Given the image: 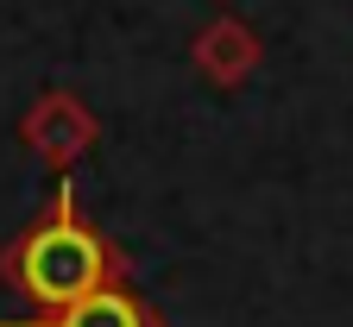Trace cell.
I'll list each match as a JSON object with an SVG mask.
<instances>
[{"instance_id": "cell-1", "label": "cell", "mask_w": 353, "mask_h": 327, "mask_svg": "<svg viewBox=\"0 0 353 327\" xmlns=\"http://www.w3.org/2000/svg\"><path fill=\"white\" fill-rule=\"evenodd\" d=\"M0 284L19 302H32L38 315H57V308H70L82 296L108 290V284H126V252L101 226L82 220L76 189L57 182L51 208L0 246Z\"/></svg>"}, {"instance_id": "cell-2", "label": "cell", "mask_w": 353, "mask_h": 327, "mask_svg": "<svg viewBox=\"0 0 353 327\" xmlns=\"http://www.w3.org/2000/svg\"><path fill=\"white\" fill-rule=\"evenodd\" d=\"M19 145L51 170V176H70L88 151L101 145V120L76 88H38L32 107L19 114Z\"/></svg>"}, {"instance_id": "cell-3", "label": "cell", "mask_w": 353, "mask_h": 327, "mask_svg": "<svg viewBox=\"0 0 353 327\" xmlns=\"http://www.w3.org/2000/svg\"><path fill=\"white\" fill-rule=\"evenodd\" d=\"M190 63H196V76L214 82V88H240V82H252V70L265 63V38H259L240 13H214V19L196 25V38H190Z\"/></svg>"}, {"instance_id": "cell-4", "label": "cell", "mask_w": 353, "mask_h": 327, "mask_svg": "<svg viewBox=\"0 0 353 327\" xmlns=\"http://www.w3.org/2000/svg\"><path fill=\"white\" fill-rule=\"evenodd\" d=\"M0 327H164V315L152 308V296L132 290V277L126 284H108L95 296H82L57 315H32V321H0Z\"/></svg>"}]
</instances>
